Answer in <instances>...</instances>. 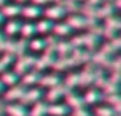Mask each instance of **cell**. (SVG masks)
I'll return each instance as SVG.
<instances>
[{"label": "cell", "instance_id": "f546056e", "mask_svg": "<svg viewBox=\"0 0 121 116\" xmlns=\"http://www.w3.org/2000/svg\"><path fill=\"white\" fill-rule=\"evenodd\" d=\"M3 92H5V86H3V83L0 81V93H3Z\"/></svg>", "mask_w": 121, "mask_h": 116}, {"label": "cell", "instance_id": "83f0119b", "mask_svg": "<svg viewBox=\"0 0 121 116\" xmlns=\"http://www.w3.org/2000/svg\"><path fill=\"white\" fill-rule=\"evenodd\" d=\"M5 70H6V66H5V63L0 60V73H2V72H5Z\"/></svg>", "mask_w": 121, "mask_h": 116}, {"label": "cell", "instance_id": "1f68e13d", "mask_svg": "<svg viewBox=\"0 0 121 116\" xmlns=\"http://www.w3.org/2000/svg\"><path fill=\"white\" fill-rule=\"evenodd\" d=\"M22 2H26V0H17V3H22Z\"/></svg>", "mask_w": 121, "mask_h": 116}, {"label": "cell", "instance_id": "7a4b0ae2", "mask_svg": "<svg viewBox=\"0 0 121 116\" xmlns=\"http://www.w3.org/2000/svg\"><path fill=\"white\" fill-rule=\"evenodd\" d=\"M43 14L46 15L48 20L54 21V20H60V18L65 17V15H66V11H65V8H63V6L58 3V5H51V6H48V8L44 9Z\"/></svg>", "mask_w": 121, "mask_h": 116}, {"label": "cell", "instance_id": "603a6c76", "mask_svg": "<svg viewBox=\"0 0 121 116\" xmlns=\"http://www.w3.org/2000/svg\"><path fill=\"white\" fill-rule=\"evenodd\" d=\"M78 86V73H69L65 80V87H75Z\"/></svg>", "mask_w": 121, "mask_h": 116}, {"label": "cell", "instance_id": "4fadbf2b", "mask_svg": "<svg viewBox=\"0 0 121 116\" xmlns=\"http://www.w3.org/2000/svg\"><path fill=\"white\" fill-rule=\"evenodd\" d=\"M34 24H35V32L37 34H49V32H52V28H54V21L48 20V18L39 20Z\"/></svg>", "mask_w": 121, "mask_h": 116}, {"label": "cell", "instance_id": "d4e9b609", "mask_svg": "<svg viewBox=\"0 0 121 116\" xmlns=\"http://www.w3.org/2000/svg\"><path fill=\"white\" fill-rule=\"evenodd\" d=\"M72 116H91V113L87 110H84V107H81V108H77V110L72 112Z\"/></svg>", "mask_w": 121, "mask_h": 116}, {"label": "cell", "instance_id": "7402d4cb", "mask_svg": "<svg viewBox=\"0 0 121 116\" xmlns=\"http://www.w3.org/2000/svg\"><path fill=\"white\" fill-rule=\"evenodd\" d=\"M28 46H29V49L34 51V52H41V51H44V48H46V40L32 38L31 41H28Z\"/></svg>", "mask_w": 121, "mask_h": 116}, {"label": "cell", "instance_id": "5b68a950", "mask_svg": "<svg viewBox=\"0 0 121 116\" xmlns=\"http://www.w3.org/2000/svg\"><path fill=\"white\" fill-rule=\"evenodd\" d=\"M20 9L22 6L18 5V3H6L5 6H2V9H0V12H2V15L5 18H15L17 15H20Z\"/></svg>", "mask_w": 121, "mask_h": 116}, {"label": "cell", "instance_id": "4dcf8cb0", "mask_svg": "<svg viewBox=\"0 0 121 116\" xmlns=\"http://www.w3.org/2000/svg\"><path fill=\"white\" fill-rule=\"evenodd\" d=\"M6 3H8V0H0V8H2V6H5Z\"/></svg>", "mask_w": 121, "mask_h": 116}, {"label": "cell", "instance_id": "277c9868", "mask_svg": "<svg viewBox=\"0 0 121 116\" xmlns=\"http://www.w3.org/2000/svg\"><path fill=\"white\" fill-rule=\"evenodd\" d=\"M41 14H43L41 8H40V6H37V5H34V3L25 5V6H22V9H20V15H23V17L28 18V20L37 18V17H40Z\"/></svg>", "mask_w": 121, "mask_h": 116}, {"label": "cell", "instance_id": "7c38bea8", "mask_svg": "<svg viewBox=\"0 0 121 116\" xmlns=\"http://www.w3.org/2000/svg\"><path fill=\"white\" fill-rule=\"evenodd\" d=\"M5 112L9 116H28V110L22 104H9L5 107Z\"/></svg>", "mask_w": 121, "mask_h": 116}, {"label": "cell", "instance_id": "8fae6325", "mask_svg": "<svg viewBox=\"0 0 121 116\" xmlns=\"http://www.w3.org/2000/svg\"><path fill=\"white\" fill-rule=\"evenodd\" d=\"M68 112H69V107L66 104H52V105H48L46 115H51V116H65V115H68Z\"/></svg>", "mask_w": 121, "mask_h": 116}, {"label": "cell", "instance_id": "ba28073f", "mask_svg": "<svg viewBox=\"0 0 121 116\" xmlns=\"http://www.w3.org/2000/svg\"><path fill=\"white\" fill-rule=\"evenodd\" d=\"M65 93H66V87L61 86V84H58V86H54V87H51V89L48 90L46 99L49 102H55L57 99H60L61 96H65Z\"/></svg>", "mask_w": 121, "mask_h": 116}, {"label": "cell", "instance_id": "5bb4252c", "mask_svg": "<svg viewBox=\"0 0 121 116\" xmlns=\"http://www.w3.org/2000/svg\"><path fill=\"white\" fill-rule=\"evenodd\" d=\"M22 37H23V40H28V38H32L34 35H35V24L31 23V21H26V23H22L20 26V32Z\"/></svg>", "mask_w": 121, "mask_h": 116}, {"label": "cell", "instance_id": "9c48e42d", "mask_svg": "<svg viewBox=\"0 0 121 116\" xmlns=\"http://www.w3.org/2000/svg\"><path fill=\"white\" fill-rule=\"evenodd\" d=\"M68 26L71 28H75V29H81V28H86L87 26V18L83 17V15H78V14H74L71 17H68Z\"/></svg>", "mask_w": 121, "mask_h": 116}, {"label": "cell", "instance_id": "52a82bcc", "mask_svg": "<svg viewBox=\"0 0 121 116\" xmlns=\"http://www.w3.org/2000/svg\"><path fill=\"white\" fill-rule=\"evenodd\" d=\"M25 86H12L9 90H6V93H5V99L6 101H20L22 99V96H23V93H25Z\"/></svg>", "mask_w": 121, "mask_h": 116}, {"label": "cell", "instance_id": "e0dca14e", "mask_svg": "<svg viewBox=\"0 0 121 116\" xmlns=\"http://www.w3.org/2000/svg\"><path fill=\"white\" fill-rule=\"evenodd\" d=\"M41 78V75L39 73V72L35 70H28L26 73L23 75V83H22V86H31V84H35L39 83Z\"/></svg>", "mask_w": 121, "mask_h": 116}, {"label": "cell", "instance_id": "484cf974", "mask_svg": "<svg viewBox=\"0 0 121 116\" xmlns=\"http://www.w3.org/2000/svg\"><path fill=\"white\" fill-rule=\"evenodd\" d=\"M5 43H6V37H5V34H3V32H0V51L3 49Z\"/></svg>", "mask_w": 121, "mask_h": 116}, {"label": "cell", "instance_id": "30bf717a", "mask_svg": "<svg viewBox=\"0 0 121 116\" xmlns=\"http://www.w3.org/2000/svg\"><path fill=\"white\" fill-rule=\"evenodd\" d=\"M66 96V105L71 108H74V110H77V108H81L83 105H84V102H83V96L77 95V93H68Z\"/></svg>", "mask_w": 121, "mask_h": 116}, {"label": "cell", "instance_id": "9a60e30c", "mask_svg": "<svg viewBox=\"0 0 121 116\" xmlns=\"http://www.w3.org/2000/svg\"><path fill=\"white\" fill-rule=\"evenodd\" d=\"M94 75H95V70L92 69H84L83 72L78 73V84L81 86H89L91 83H94Z\"/></svg>", "mask_w": 121, "mask_h": 116}, {"label": "cell", "instance_id": "2e32d148", "mask_svg": "<svg viewBox=\"0 0 121 116\" xmlns=\"http://www.w3.org/2000/svg\"><path fill=\"white\" fill-rule=\"evenodd\" d=\"M101 98H103V96H101L100 90L89 89L87 92H86V95L83 96V102H86V104H95V102H98Z\"/></svg>", "mask_w": 121, "mask_h": 116}, {"label": "cell", "instance_id": "ac0fdd59", "mask_svg": "<svg viewBox=\"0 0 121 116\" xmlns=\"http://www.w3.org/2000/svg\"><path fill=\"white\" fill-rule=\"evenodd\" d=\"M0 81L3 83V86H15L18 81V75L15 72H2V78Z\"/></svg>", "mask_w": 121, "mask_h": 116}, {"label": "cell", "instance_id": "d6986e66", "mask_svg": "<svg viewBox=\"0 0 121 116\" xmlns=\"http://www.w3.org/2000/svg\"><path fill=\"white\" fill-rule=\"evenodd\" d=\"M39 83L41 84L43 87H54V86H58L60 84V78L57 76V75H44V76L40 78Z\"/></svg>", "mask_w": 121, "mask_h": 116}, {"label": "cell", "instance_id": "8992f818", "mask_svg": "<svg viewBox=\"0 0 121 116\" xmlns=\"http://www.w3.org/2000/svg\"><path fill=\"white\" fill-rule=\"evenodd\" d=\"M5 26H3V29H5V35L8 37H14L17 35L18 32H20V26H22V21L17 20V18H11V20L5 21Z\"/></svg>", "mask_w": 121, "mask_h": 116}, {"label": "cell", "instance_id": "3957f363", "mask_svg": "<svg viewBox=\"0 0 121 116\" xmlns=\"http://www.w3.org/2000/svg\"><path fill=\"white\" fill-rule=\"evenodd\" d=\"M41 96H43V93H41L40 89H29V90H25L23 96H22V105H25L26 107L28 104H35V102H39L41 99Z\"/></svg>", "mask_w": 121, "mask_h": 116}, {"label": "cell", "instance_id": "44dd1931", "mask_svg": "<svg viewBox=\"0 0 121 116\" xmlns=\"http://www.w3.org/2000/svg\"><path fill=\"white\" fill-rule=\"evenodd\" d=\"M46 110H48V105L39 101L35 104H32V108L28 112V116H44L46 115Z\"/></svg>", "mask_w": 121, "mask_h": 116}, {"label": "cell", "instance_id": "cb8c5ba5", "mask_svg": "<svg viewBox=\"0 0 121 116\" xmlns=\"http://www.w3.org/2000/svg\"><path fill=\"white\" fill-rule=\"evenodd\" d=\"M95 115L97 116H113L115 115V110L112 107H107V105H103V107H98L95 110Z\"/></svg>", "mask_w": 121, "mask_h": 116}, {"label": "cell", "instance_id": "4316f807", "mask_svg": "<svg viewBox=\"0 0 121 116\" xmlns=\"http://www.w3.org/2000/svg\"><path fill=\"white\" fill-rule=\"evenodd\" d=\"M48 2H51V0H32V3H34V5H37V6L43 5V3H48Z\"/></svg>", "mask_w": 121, "mask_h": 116}, {"label": "cell", "instance_id": "ffe728a7", "mask_svg": "<svg viewBox=\"0 0 121 116\" xmlns=\"http://www.w3.org/2000/svg\"><path fill=\"white\" fill-rule=\"evenodd\" d=\"M71 31L72 29L68 26V23H54V28H52V32L57 37H66L71 34Z\"/></svg>", "mask_w": 121, "mask_h": 116}, {"label": "cell", "instance_id": "6da1fadb", "mask_svg": "<svg viewBox=\"0 0 121 116\" xmlns=\"http://www.w3.org/2000/svg\"><path fill=\"white\" fill-rule=\"evenodd\" d=\"M35 61H37V58H34V57H20L17 60V63H15L14 72L17 75H25L29 70V67L35 66Z\"/></svg>", "mask_w": 121, "mask_h": 116}, {"label": "cell", "instance_id": "f1b7e54d", "mask_svg": "<svg viewBox=\"0 0 121 116\" xmlns=\"http://www.w3.org/2000/svg\"><path fill=\"white\" fill-rule=\"evenodd\" d=\"M3 23H5V17H3V15H2V12H0V26H2Z\"/></svg>", "mask_w": 121, "mask_h": 116}]
</instances>
